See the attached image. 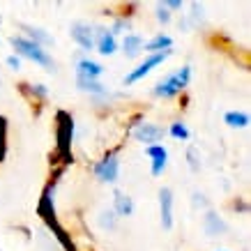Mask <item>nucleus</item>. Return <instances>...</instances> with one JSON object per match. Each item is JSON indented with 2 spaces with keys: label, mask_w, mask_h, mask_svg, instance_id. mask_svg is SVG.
Wrapping results in <instances>:
<instances>
[{
  "label": "nucleus",
  "mask_w": 251,
  "mask_h": 251,
  "mask_svg": "<svg viewBox=\"0 0 251 251\" xmlns=\"http://www.w3.org/2000/svg\"><path fill=\"white\" fill-rule=\"evenodd\" d=\"M189 76H191V69L189 67H182L177 74H173L171 78H166V81H161L159 85H157V95L159 97H173V95H177V92H182V88H187V83H189Z\"/></svg>",
  "instance_id": "obj_1"
},
{
  "label": "nucleus",
  "mask_w": 251,
  "mask_h": 251,
  "mask_svg": "<svg viewBox=\"0 0 251 251\" xmlns=\"http://www.w3.org/2000/svg\"><path fill=\"white\" fill-rule=\"evenodd\" d=\"M12 44H14V49L19 51V53H23L25 58H30V60H35V62H39V65H44V67H51V65H53L51 58L42 51V46H37L35 42H30V39L14 37L12 39Z\"/></svg>",
  "instance_id": "obj_2"
},
{
  "label": "nucleus",
  "mask_w": 251,
  "mask_h": 251,
  "mask_svg": "<svg viewBox=\"0 0 251 251\" xmlns=\"http://www.w3.org/2000/svg\"><path fill=\"white\" fill-rule=\"evenodd\" d=\"M168 55H171V51H161V53H152V55H150V58H148V60H145V62H141V65H138V67L134 69V72H131L129 76L125 78V83H127V85H131V83H136L138 78L148 76V74H150V69H152V67H157V65H161V62L166 60Z\"/></svg>",
  "instance_id": "obj_3"
},
{
  "label": "nucleus",
  "mask_w": 251,
  "mask_h": 251,
  "mask_svg": "<svg viewBox=\"0 0 251 251\" xmlns=\"http://www.w3.org/2000/svg\"><path fill=\"white\" fill-rule=\"evenodd\" d=\"M118 168H120V161H118L115 154H111V157H106L101 164H97L95 173H97V177L101 182H113L115 177H118Z\"/></svg>",
  "instance_id": "obj_4"
},
{
  "label": "nucleus",
  "mask_w": 251,
  "mask_h": 251,
  "mask_svg": "<svg viewBox=\"0 0 251 251\" xmlns=\"http://www.w3.org/2000/svg\"><path fill=\"white\" fill-rule=\"evenodd\" d=\"M72 37L76 44H81L83 49L90 51L92 46H95V35H92V28L90 25H85V23H74L72 25Z\"/></svg>",
  "instance_id": "obj_5"
},
{
  "label": "nucleus",
  "mask_w": 251,
  "mask_h": 251,
  "mask_svg": "<svg viewBox=\"0 0 251 251\" xmlns=\"http://www.w3.org/2000/svg\"><path fill=\"white\" fill-rule=\"evenodd\" d=\"M159 203H161V226L168 230L173 226V194H171V189H161Z\"/></svg>",
  "instance_id": "obj_6"
},
{
  "label": "nucleus",
  "mask_w": 251,
  "mask_h": 251,
  "mask_svg": "<svg viewBox=\"0 0 251 251\" xmlns=\"http://www.w3.org/2000/svg\"><path fill=\"white\" fill-rule=\"evenodd\" d=\"M148 157L152 159V175H159L166 166V159H168V152L164 145H148Z\"/></svg>",
  "instance_id": "obj_7"
},
{
  "label": "nucleus",
  "mask_w": 251,
  "mask_h": 251,
  "mask_svg": "<svg viewBox=\"0 0 251 251\" xmlns=\"http://www.w3.org/2000/svg\"><path fill=\"white\" fill-rule=\"evenodd\" d=\"M134 136H136V141H141V143H157V141L164 138V129L154 127V125H141V127L134 131Z\"/></svg>",
  "instance_id": "obj_8"
},
{
  "label": "nucleus",
  "mask_w": 251,
  "mask_h": 251,
  "mask_svg": "<svg viewBox=\"0 0 251 251\" xmlns=\"http://www.w3.org/2000/svg\"><path fill=\"white\" fill-rule=\"evenodd\" d=\"M104 67L97 65L92 60H81L78 62V78H85V81H97V76H101Z\"/></svg>",
  "instance_id": "obj_9"
},
{
  "label": "nucleus",
  "mask_w": 251,
  "mask_h": 251,
  "mask_svg": "<svg viewBox=\"0 0 251 251\" xmlns=\"http://www.w3.org/2000/svg\"><path fill=\"white\" fill-rule=\"evenodd\" d=\"M115 37H113V32H106V30H101L99 32V53L101 55H111L115 51Z\"/></svg>",
  "instance_id": "obj_10"
},
{
  "label": "nucleus",
  "mask_w": 251,
  "mask_h": 251,
  "mask_svg": "<svg viewBox=\"0 0 251 251\" xmlns=\"http://www.w3.org/2000/svg\"><path fill=\"white\" fill-rule=\"evenodd\" d=\"M224 228H226V226H224V221H221L214 212H207L205 214V233H207V235H219Z\"/></svg>",
  "instance_id": "obj_11"
},
{
  "label": "nucleus",
  "mask_w": 251,
  "mask_h": 251,
  "mask_svg": "<svg viewBox=\"0 0 251 251\" xmlns=\"http://www.w3.org/2000/svg\"><path fill=\"white\" fill-rule=\"evenodd\" d=\"M113 212L122 214V217H129V214L134 212V203H131V198L118 194V196H115V210Z\"/></svg>",
  "instance_id": "obj_12"
},
{
  "label": "nucleus",
  "mask_w": 251,
  "mask_h": 251,
  "mask_svg": "<svg viewBox=\"0 0 251 251\" xmlns=\"http://www.w3.org/2000/svg\"><path fill=\"white\" fill-rule=\"evenodd\" d=\"M141 49H143V39L138 37V35H127V37H125V53L129 55V58L138 55Z\"/></svg>",
  "instance_id": "obj_13"
},
{
  "label": "nucleus",
  "mask_w": 251,
  "mask_h": 251,
  "mask_svg": "<svg viewBox=\"0 0 251 251\" xmlns=\"http://www.w3.org/2000/svg\"><path fill=\"white\" fill-rule=\"evenodd\" d=\"M168 46H171V37H166V35H157L152 42L145 44V49H148V51H157V53H161V51L168 49Z\"/></svg>",
  "instance_id": "obj_14"
},
{
  "label": "nucleus",
  "mask_w": 251,
  "mask_h": 251,
  "mask_svg": "<svg viewBox=\"0 0 251 251\" xmlns=\"http://www.w3.org/2000/svg\"><path fill=\"white\" fill-rule=\"evenodd\" d=\"M226 125H230V127H247L249 125V115L247 113H226Z\"/></svg>",
  "instance_id": "obj_15"
},
{
  "label": "nucleus",
  "mask_w": 251,
  "mask_h": 251,
  "mask_svg": "<svg viewBox=\"0 0 251 251\" xmlns=\"http://www.w3.org/2000/svg\"><path fill=\"white\" fill-rule=\"evenodd\" d=\"M28 32H30V42H35L37 46L39 44H51V42H53V39L49 37V35H44L42 30H35V28H30Z\"/></svg>",
  "instance_id": "obj_16"
},
{
  "label": "nucleus",
  "mask_w": 251,
  "mask_h": 251,
  "mask_svg": "<svg viewBox=\"0 0 251 251\" xmlns=\"http://www.w3.org/2000/svg\"><path fill=\"white\" fill-rule=\"evenodd\" d=\"M78 88L88 92H104V88L97 83V81H85V78H78Z\"/></svg>",
  "instance_id": "obj_17"
},
{
  "label": "nucleus",
  "mask_w": 251,
  "mask_h": 251,
  "mask_svg": "<svg viewBox=\"0 0 251 251\" xmlns=\"http://www.w3.org/2000/svg\"><path fill=\"white\" fill-rule=\"evenodd\" d=\"M171 134H173L175 138H189V129H187V127H184L182 122H175V125H171Z\"/></svg>",
  "instance_id": "obj_18"
},
{
  "label": "nucleus",
  "mask_w": 251,
  "mask_h": 251,
  "mask_svg": "<svg viewBox=\"0 0 251 251\" xmlns=\"http://www.w3.org/2000/svg\"><path fill=\"white\" fill-rule=\"evenodd\" d=\"M157 19H159L161 23H168V21H171V14H168V9L164 7V5H159V7H157Z\"/></svg>",
  "instance_id": "obj_19"
},
{
  "label": "nucleus",
  "mask_w": 251,
  "mask_h": 251,
  "mask_svg": "<svg viewBox=\"0 0 251 251\" xmlns=\"http://www.w3.org/2000/svg\"><path fill=\"white\" fill-rule=\"evenodd\" d=\"M7 65H9L12 69H19V67H21V60H19L16 55H12V58H7Z\"/></svg>",
  "instance_id": "obj_20"
},
{
  "label": "nucleus",
  "mask_w": 251,
  "mask_h": 251,
  "mask_svg": "<svg viewBox=\"0 0 251 251\" xmlns=\"http://www.w3.org/2000/svg\"><path fill=\"white\" fill-rule=\"evenodd\" d=\"M189 166H191V171H198V164H196V152H194V150H189Z\"/></svg>",
  "instance_id": "obj_21"
},
{
  "label": "nucleus",
  "mask_w": 251,
  "mask_h": 251,
  "mask_svg": "<svg viewBox=\"0 0 251 251\" xmlns=\"http://www.w3.org/2000/svg\"><path fill=\"white\" fill-rule=\"evenodd\" d=\"M164 7H171V9H177V7H182V2H177V0H173V2H166Z\"/></svg>",
  "instance_id": "obj_22"
},
{
  "label": "nucleus",
  "mask_w": 251,
  "mask_h": 251,
  "mask_svg": "<svg viewBox=\"0 0 251 251\" xmlns=\"http://www.w3.org/2000/svg\"><path fill=\"white\" fill-rule=\"evenodd\" d=\"M125 28H127V23H115V25H113V30H115V32L125 30Z\"/></svg>",
  "instance_id": "obj_23"
}]
</instances>
